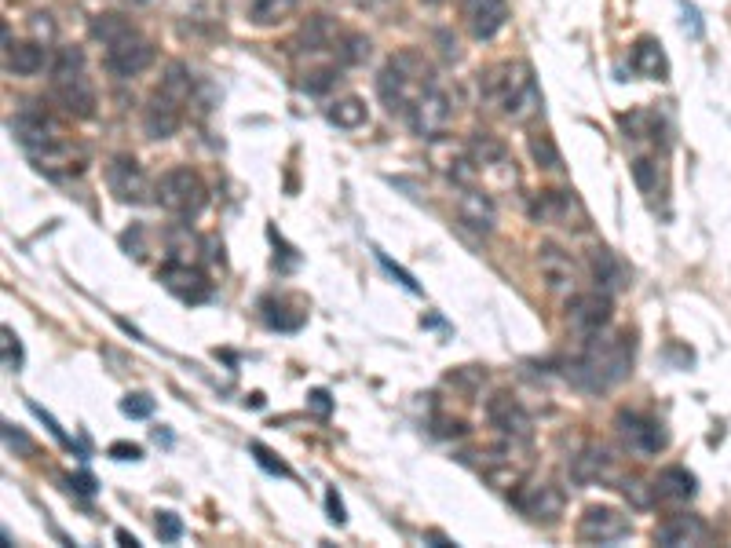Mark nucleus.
Wrapping results in <instances>:
<instances>
[{
    "label": "nucleus",
    "mask_w": 731,
    "mask_h": 548,
    "mask_svg": "<svg viewBox=\"0 0 731 548\" xmlns=\"http://www.w3.org/2000/svg\"><path fill=\"white\" fill-rule=\"evenodd\" d=\"M30 30H33V37L37 41H52L55 37V22H52V15H44V11H37L30 19Z\"/></svg>",
    "instance_id": "49530a36"
},
{
    "label": "nucleus",
    "mask_w": 731,
    "mask_h": 548,
    "mask_svg": "<svg viewBox=\"0 0 731 548\" xmlns=\"http://www.w3.org/2000/svg\"><path fill=\"white\" fill-rule=\"evenodd\" d=\"M370 48L373 44L366 41L362 33H344V41H340V48H337V59L344 66H359L370 59Z\"/></svg>",
    "instance_id": "c9c22d12"
},
{
    "label": "nucleus",
    "mask_w": 731,
    "mask_h": 548,
    "mask_svg": "<svg viewBox=\"0 0 731 548\" xmlns=\"http://www.w3.org/2000/svg\"><path fill=\"white\" fill-rule=\"evenodd\" d=\"M629 66H633L636 74L647 77V81H666L669 77V59L662 52V44L655 37H640L633 44V52H629Z\"/></svg>",
    "instance_id": "bb28decb"
},
{
    "label": "nucleus",
    "mask_w": 731,
    "mask_h": 548,
    "mask_svg": "<svg viewBox=\"0 0 731 548\" xmlns=\"http://www.w3.org/2000/svg\"><path fill=\"white\" fill-rule=\"evenodd\" d=\"M191 74L183 63L165 66L161 85L150 95L147 110H143V128L150 139H169L176 136V128L183 125V106L191 103Z\"/></svg>",
    "instance_id": "20e7f679"
},
{
    "label": "nucleus",
    "mask_w": 731,
    "mask_h": 548,
    "mask_svg": "<svg viewBox=\"0 0 731 548\" xmlns=\"http://www.w3.org/2000/svg\"><path fill=\"white\" fill-rule=\"evenodd\" d=\"M461 19L476 41H490L505 30L509 22V4L505 0H461Z\"/></svg>",
    "instance_id": "f3484780"
},
{
    "label": "nucleus",
    "mask_w": 731,
    "mask_h": 548,
    "mask_svg": "<svg viewBox=\"0 0 731 548\" xmlns=\"http://www.w3.org/2000/svg\"><path fill=\"white\" fill-rule=\"evenodd\" d=\"M658 117L651 110H633V114H622V132L626 139H658Z\"/></svg>",
    "instance_id": "72a5a7b5"
},
{
    "label": "nucleus",
    "mask_w": 731,
    "mask_h": 548,
    "mask_svg": "<svg viewBox=\"0 0 731 548\" xmlns=\"http://www.w3.org/2000/svg\"><path fill=\"white\" fill-rule=\"evenodd\" d=\"M615 432H618V439L626 443L629 454H636V457H655L669 446L666 428H662L655 417H647V413L622 410L615 417Z\"/></svg>",
    "instance_id": "6e6552de"
},
{
    "label": "nucleus",
    "mask_w": 731,
    "mask_h": 548,
    "mask_svg": "<svg viewBox=\"0 0 731 548\" xmlns=\"http://www.w3.org/2000/svg\"><path fill=\"white\" fill-rule=\"evenodd\" d=\"M154 198L176 220H194L209 205V190H205L202 176L194 169H169L154 183Z\"/></svg>",
    "instance_id": "423d86ee"
},
{
    "label": "nucleus",
    "mask_w": 731,
    "mask_h": 548,
    "mask_svg": "<svg viewBox=\"0 0 731 548\" xmlns=\"http://www.w3.org/2000/svg\"><path fill=\"white\" fill-rule=\"evenodd\" d=\"M0 355H4V369H8V373H19L22 369V344H19V337H15V329L11 326L0 329Z\"/></svg>",
    "instance_id": "e433bc0d"
},
{
    "label": "nucleus",
    "mask_w": 731,
    "mask_h": 548,
    "mask_svg": "<svg viewBox=\"0 0 731 548\" xmlns=\"http://www.w3.org/2000/svg\"><path fill=\"white\" fill-rule=\"evenodd\" d=\"M8 128H11V136L26 147V154L37 150V147H48V143H55V139H63L59 125H55L52 117H44L41 110H22V114L11 117Z\"/></svg>",
    "instance_id": "aec40b11"
},
{
    "label": "nucleus",
    "mask_w": 731,
    "mask_h": 548,
    "mask_svg": "<svg viewBox=\"0 0 731 548\" xmlns=\"http://www.w3.org/2000/svg\"><path fill=\"white\" fill-rule=\"evenodd\" d=\"M117 541H121V545H128V548H136L139 541L132 538V534H128V530H117Z\"/></svg>",
    "instance_id": "603ef678"
},
{
    "label": "nucleus",
    "mask_w": 731,
    "mask_h": 548,
    "mask_svg": "<svg viewBox=\"0 0 731 548\" xmlns=\"http://www.w3.org/2000/svg\"><path fill=\"white\" fill-rule=\"evenodd\" d=\"M4 446H8L11 454H19V457H33V439L22 428H15V424H4Z\"/></svg>",
    "instance_id": "a19ab883"
},
{
    "label": "nucleus",
    "mask_w": 731,
    "mask_h": 548,
    "mask_svg": "<svg viewBox=\"0 0 731 548\" xmlns=\"http://www.w3.org/2000/svg\"><path fill=\"white\" fill-rule=\"evenodd\" d=\"M121 413H125V417H132V421H143V417H150V413H154V399H150L147 391H132V395H125V399H121Z\"/></svg>",
    "instance_id": "58836bf2"
},
{
    "label": "nucleus",
    "mask_w": 731,
    "mask_h": 548,
    "mask_svg": "<svg viewBox=\"0 0 731 548\" xmlns=\"http://www.w3.org/2000/svg\"><path fill=\"white\" fill-rule=\"evenodd\" d=\"M158 282L183 304H205L212 296V282L202 267H191V260H169L158 271Z\"/></svg>",
    "instance_id": "f8f14e48"
},
{
    "label": "nucleus",
    "mask_w": 731,
    "mask_h": 548,
    "mask_svg": "<svg viewBox=\"0 0 731 548\" xmlns=\"http://www.w3.org/2000/svg\"><path fill=\"white\" fill-rule=\"evenodd\" d=\"M421 4H428V8H435V4H443V0H421Z\"/></svg>",
    "instance_id": "5fc2aeb1"
},
{
    "label": "nucleus",
    "mask_w": 731,
    "mask_h": 548,
    "mask_svg": "<svg viewBox=\"0 0 731 548\" xmlns=\"http://www.w3.org/2000/svg\"><path fill=\"white\" fill-rule=\"evenodd\" d=\"M326 117L337 128H359V125H366V117L370 114H366V103H362V99L348 95V99H337V103L329 106Z\"/></svg>",
    "instance_id": "473e14b6"
},
{
    "label": "nucleus",
    "mask_w": 731,
    "mask_h": 548,
    "mask_svg": "<svg viewBox=\"0 0 731 548\" xmlns=\"http://www.w3.org/2000/svg\"><path fill=\"white\" fill-rule=\"evenodd\" d=\"M611 296L604 289H593V293H574L567 300V322H571L574 333H582V337H593L600 329H607L611 322Z\"/></svg>",
    "instance_id": "ddd939ff"
},
{
    "label": "nucleus",
    "mask_w": 731,
    "mask_h": 548,
    "mask_svg": "<svg viewBox=\"0 0 731 548\" xmlns=\"http://www.w3.org/2000/svg\"><path fill=\"white\" fill-rule=\"evenodd\" d=\"M249 450H253V457H256V464L264 468V472H271V475H289V468L282 461H278L271 450H267L264 443H249Z\"/></svg>",
    "instance_id": "79ce46f5"
},
{
    "label": "nucleus",
    "mask_w": 731,
    "mask_h": 548,
    "mask_svg": "<svg viewBox=\"0 0 731 548\" xmlns=\"http://www.w3.org/2000/svg\"><path fill=\"white\" fill-rule=\"evenodd\" d=\"M454 121V99L446 88H428L410 110V128H414L421 139H439L446 136V128Z\"/></svg>",
    "instance_id": "9d476101"
},
{
    "label": "nucleus",
    "mask_w": 731,
    "mask_h": 548,
    "mask_svg": "<svg viewBox=\"0 0 731 548\" xmlns=\"http://www.w3.org/2000/svg\"><path fill=\"white\" fill-rule=\"evenodd\" d=\"M457 220L465 223L468 231H476V234L494 231L498 212H494V201H490V194H483L479 187H461V194H457Z\"/></svg>",
    "instance_id": "4be33fe9"
},
{
    "label": "nucleus",
    "mask_w": 731,
    "mask_h": 548,
    "mask_svg": "<svg viewBox=\"0 0 731 548\" xmlns=\"http://www.w3.org/2000/svg\"><path fill=\"white\" fill-rule=\"evenodd\" d=\"M695 497V475L688 468H662L655 479V501H669V505H684Z\"/></svg>",
    "instance_id": "cd10ccee"
},
{
    "label": "nucleus",
    "mask_w": 731,
    "mask_h": 548,
    "mask_svg": "<svg viewBox=\"0 0 731 548\" xmlns=\"http://www.w3.org/2000/svg\"><path fill=\"white\" fill-rule=\"evenodd\" d=\"M344 41V30L329 15H311L297 33V44L304 52H337Z\"/></svg>",
    "instance_id": "a878e982"
},
{
    "label": "nucleus",
    "mask_w": 731,
    "mask_h": 548,
    "mask_svg": "<svg viewBox=\"0 0 731 548\" xmlns=\"http://www.w3.org/2000/svg\"><path fill=\"white\" fill-rule=\"evenodd\" d=\"M110 457H114V461H139L143 450H139L136 443H114L110 446Z\"/></svg>",
    "instance_id": "8fccbe9b"
},
{
    "label": "nucleus",
    "mask_w": 731,
    "mask_h": 548,
    "mask_svg": "<svg viewBox=\"0 0 731 548\" xmlns=\"http://www.w3.org/2000/svg\"><path fill=\"white\" fill-rule=\"evenodd\" d=\"M337 66H318V70H311V74H304V81H300V88L308 95H322L329 92V88L337 85Z\"/></svg>",
    "instance_id": "4c0bfd02"
},
{
    "label": "nucleus",
    "mask_w": 731,
    "mask_h": 548,
    "mask_svg": "<svg viewBox=\"0 0 731 548\" xmlns=\"http://www.w3.org/2000/svg\"><path fill=\"white\" fill-rule=\"evenodd\" d=\"M633 351H636V340L629 329H618V333H604L600 329L593 337H585L582 351L563 369H567V380H571L574 388L607 391L633 373Z\"/></svg>",
    "instance_id": "f257e3e1"
},
{
    "label": "nucleus",
    "mask_w": 731,
    "mask_h": 548,
    "mask_svg": "<svg viewBox=\"0 0 731 548\" xmlns=\"http://www.w3.org/2000/svg\"><path fill=\"white\" fill-rule=\"evenodd\" d=\"M655 541L666 548L706 545V541H710V527H706L699 516H669L655 527Z\"/></svg>",
    "instance_id": "b1692460"
},
{
    "label": "nucleus",
    "mask_w": 731,
    "mask_h": 548,
    "mask_svg": "<svg viewBox=\"0 0 731 548\" xmlns=\"http://www.w3.org/2000/svg\"><path fill=\"white\" fill-rule=\"evenodd\" d=\"M158 538L161 541H180L183 538V519L176 512H158Z\"/></svg>",
    "instance_id": "37998d69"
},
{
    "label": "nucleus",
    "mask_w": 731,
    "mask_h": 548,
    "mask_svg": "<svg viewBox=\"0 0 731 548\" xmlns=\"http://www.w3.org/2000/svg\"><path fill=\"white\" fill-rule=\"evenodd\" d=\"M629 534H633L629 516L611 505L585 508V516L578 519V541H585V545H615V541L629 538Z\"/></svg>",
    "instance_id": "9b49d317"
},
{
    "label": "nucleus",
    "mask_w": 731,
    "mask_h": 548,
    "mask_svg": "<svg viewBox=\"0 0 731 548\" xmlns=\"http://www.w3.org/2000/svg\"><path fill=\"white\" fill-rule=\"evenodd\" d=\"M4 66H8V74H19V77L41 74L44 66H48V48H44L41 41L8 44V55H4Z\"/></svg>",
    "instance_id": "c85d7f7f"
},
{
    "label": "nucleus",
    "mask_w": 731,
    "mask_h": 548,
    "mask_svg": "<svg viewBox=\"0 0 731 548\" xmlns=\"http://www.w3.org/2000/svg\"><path fill=\"white\" fill-rule=\"evenodd\" d=\"M527 147H530V158H534L538 169H549V172L563 169V154H560V147L552 143L549 132H534V136L527 139Z\"/></svg>",
    "instance_id": "2f4dec72"
},
{
    "label": "nucleus",
    "mask_w": 731,
    "mask_h": 548,
    "mask_svg": "<svg viewBox=\"0 0 731 548\" xmlns=\"http://www.w3.org/2000/svg\"><path fill=\"white\" fill-rule=\"evenodd\" d=\"M348 4H366V0H348Z\"/></svg>",
    "instance_id": "6e6d98bb"
},
{
    "label": "nucleus",
    "mask_w": 731,
    "mask_h": 548,
    "mask_svg": "<svg viewBox=\"0 0 731 548\" xmlns=\"http://www.w3.org/2000/svg\"><path fill=\"white\" fill-rule=\"evenodd\" d=\"M468 154H472V161H476L479 176H487V172H501V176H512V180H516V161L509 158V147H505L498 136L476 132V136L468 139Z\"/></svg>",
    "instance_id": "412c9836"
},
{
    "label": "nucleus",
    "mask_w": 731,
    "mask_h": 548,
    "mask_svg": "<svg viewBox=\"0 0 731 548\" xmlns=\"http://www.w3.org/2000/svg\"><path fill=\"white\" fill-rule=\"evenodd\" d=\"M373 253H377V260H381V267H384V271H388V274H395V278H399V282H403L406 289H410V293H421V285H417V278H414V274H410V271H403V267H399V264H392V260H388V256L381 253V249H373Z\"/></svg>",
    "instance_id": "a18cd8bd"
},
{
    "label": "nucleus",
    "mask_w": 731,
    "mask_h": 548,
    "mask_svg": "<svg viewBox=\"0 0 731 548\" xmlns=\"http://www.w3.org/2000/svg\"><path fill=\"white\" fill-rule=\"evenodd\" d=\"M260 311H264V322L271 329H282V333H293V329H300L304 326V318H289L286 311H289V300L286 296H264L260 300Z\"/></svg>",
    "instance_id": "7c9ffc66"
},
{
    "label": "nucleus",
    "mask_w": 731,
    "mask_h": 548,
    "mask_svg": "<svg viewBox=\"0 0 731 548\" xmlns=\"http://www.w3.org/2000/svg\"><path fill=\"white\" fill-rule=\"evenodd\" d=\"M132 30V22L125 19V15H114V11H110V15H96V19H92V37H96V41H103V48L110 41H117V37H121V33H128Z\"/></svg>",
    "instance_id": "f704fd0d"
},
{
    "label": "nucleus",
    "mask_w": 731,
    "mask_h": 548,
    "mask_svg": "<svg viewBox=\"0 0 731 548\" xmlns=\"http://www.w3.org/2000/svg\"><path fill=\"white\" fill-rule=\"evenodd\" d=\"M106 70L114 77H136L143 74L150 63H154V44L143 37V33L132 26L128 33H121L117 41L106 44V55H103Z\"/></svg>",
    "instance_id": "1a4fd4ad"
},
{
    "label": "nucleus",
    "mask_w": 731,
    "mask_h": 548,
    "mask_svg": "<svg viewBox=\"0 0 731 548\" xmlns=\"http://www.w3.org/2000/svg\"><path fill=\"white\" fill-rule=\"evenodd\" d=\"M106 183H110V190H114V198L125 201V205H143V201L150 198L147 172H143V165H139L136 158H128V154H121V158L110 161V169H106Z\"/></svg>",
    "instance_id": "4468645a"
},
{
    "label": "nucleus",
    "mask_w": 731,
    "mask_h": 548,
    "mask_svg": "<svg viewBox=\"0 0 731 548\" xmlns=\"http://www.w3.org/2000/svg\"><path fill=\"white\" fill-rule=\"evenodd\" d=\"M487 417H490V424L505 435V439H523V443H527L530 432H534L530 413L520 406V399H512V395H505V391L487 402Z\"/></svg>",
    "instance_id": "a211bd4d"
},
{
    "label": "nucleus",
    "mask_w": 731,
    "mask_h": 548,
    "mask_svg": "<svg viewBox=\"0 0 731 548\" xmlns=\"http://www.w3.org/2000/svg\"><path fill=\"white\" fill-rule=\"evenodd\" d=\"M30 410H33V413H37V417H41V421H44V424H48V432H52V435H55V439H59V446H66V450H74V439H70V435H66V432H63V428H59V421H55L52 413L44 410V406H37V402H30Z\"/></svg>",
    "instance_id": "c03bdc74"
},
{
    "label": "nucleus",
    "mask_w": 731,
    "mask_h": 548,
    "mask_svg": "<svg viewBox=\"0 0 731 548\" xmlns=\"http://www.w3.org/2000/svg\"><path fill=\"white\" fill-rule=\"evenodd\" d=\"M585 264H589V274H593L596 289H604L607 296L615 293H626L629 289V271L626 264L618 260L607 245H593L589 253H585Z\"/></svg>",
    "instance_id": "6ab92c4d"
},
{
    "label": "nucleus",
    "mask_w": 731,
    "mask_h": 548,
    "mask_svg": "<svg viewBox=\"0 0 731 548\" xmlns=\"http://www.w3.org/2000/svg\"><path fill=\"white\" fill-rule=\"evenodd\" d=\"M479 92H483V103L494 106L501 117H509L516 125H527L530 117L541 110V92L538 81H534V70L527 63H520V59L490 66L487 74L479 77Z\"/></svg>",
    "instance_id": "f03ea898"
},
{
    "label": "nucleus",
    "mask_w": 731,
    "mask_h": 548,
    "mask_svg": "<svg viewBox=\"0 0 731 548\" xmlns=\"http://www.w3.org/2000/svg\"><path fill=\"white\" fill-rule=\"evenodd\" d=\"M571 475H574V483H582V486L618 479L615 461H611V454H607L604 446H585L582 454L571 461Z\"/></svg>",
    "instance_id": "393cba45"
},
{
    "label": "nucleus",
    "mask_w": 731,
    "mask_h": 548,
    "mask_svg": "<svg viewBox=\"0 0 731 548\" xmlns=\"http://www.w3.org/2000/svg\"><path fill=\"white\" fill-rule=\"evenodd\" d=\"M326 508H329V519H333L337 527L348 523V516H344V501L337 497V490H326Z\"/></svg>",
    "instance_id": "09e8293b"
},
{
    "label": "nucleus",
    "mask_w": 731,
    "mask_h": 548,
    "mask_svg": "<svg viewBox=\"0 0 731 548\" xmlns=\"http://www.w3.org/2000/svg\"><path fill=\"white\" fill-rule=\"evenodd\" d=\"M530 220L534 223H556L567 231H589V209L574 190H541L530 201Z\"/></svg>",
    "instance_id": "0eeeda50"
},
{
    "label": "nucleus",
    "mask_w": 731,
    "mask_h": 548,
    "mask_svg": "<svg viewBox=\"0 0 731 548\" xmlns=\"http://www.w3.org/2000/svg\"><path fill=\"white\" fill-rule=\"evenodd\" d=\"M428 541H435V545H454V541L443 538V534H435V530H432V534H428Z\"/></svg>",
    "instance_id": "864d4df0"
},
{
    "label": "nucleus",
    "mask_w": 731,
    "mask_h": 548,
    "mask_svg": "<svg viewBox=\"0 0 731 548\" xmlns=\"http://www.w3.org/2000/svg\"><path fill=\"white\" fill-rule=\"evenodd\" d=\"M33 165L41 172H52V176H66V172H81V165H85V150L74 147L70 139H55V143H48V147H37L30 150Z\"/></svg>",
    "instance_id": "5701e85b"
},
{
    "label": "nucleus",
    "mask_w": 731,
    "mask_h": 548,
    "mask_svg": "<svg viewBox=\"0 0 731 548\" xmlns=\"http://www.w3.org/2000/svg\"><path fill=\"white\" fill-rule=\"evenodd\" d=\"M516 508H520L530 523H538V527H552V523H560V516H563V490L560 486H552V483L527 486V490L516 494Z\"/></svg>",
    "instance_id": "dca6fc26"
},
{
    "label": "nucleus",
    "mask_w": 731,
    "mask_h": 548,
    "mask_svg": "<svg viewBox=\"0 0 731 548\" xmlns=\"http://www.w3.org/2000/svg\"><path fill=\"white\" fill-rule=\"evenodd\" d=\"M538 271L541 282L549 285V293L574 296V289H578V264L571 260V253H563L560 245H538Z\"/></svg>",
    "instance_id": "2eb2a0df"
},
{
    "label": "nucleus",
    "mask_w": 731,
    "mask_h": 548,
    "mask_svg": "<svg viewBox=\"0 0 731 548\" xmlns=\"http://www.w3.org/2000/svg\"><path fill=\"white\" fill-rule=\"evenodd\" d=\"M633 180H636V187L644 190V194H655V187H658V165L651 158H636L633 161Z\"/></svg>",
    "instance_id": "ea45409f"
},
{
    "label": "nucleus",
    "mask_w": 731,
    "mask_h": 548,
    "mask_svg": "<svg viewBox=\"0 0 731 548\" xmlns=\"http://www.w3.org/2000/svg\"><path fill=\"white\" fill-rule=\"evenodd\" d=\"M428 88H435V70L432 63L424 59L414 48H403L395 52L388 63H384L381 77H377V92H381V103L392 110V114H406L414 110V103L421 99Z\"/></svg>",
    "instance_id": "7ed1b4c3"
},
{
    "label": "nucleus",
    "mask_w": 731,
    "mask_h": 548,
    "mask_svg": "<svg viewBox=\"0 0 731 548\" xmlns=\"http://www.w3.org/2000/svg\"><path fill=\"white\" fill-rule=\"evenodd\" d=\"M297 0H245V15L253 26H282L286 19H293Z\"/></svg>",
    "instance_id": "c756f323"
},
{
    "label": "nucleus",
    "mask_w": 731,
    "mask_h": 548,
    "mask_svg": "<svg viewBox=\"0 0 731 548\" xmlns=\"http://www.w3.org/2000/svg\"><path fill=\"white\" fill-rule=\"evenodd\" d=\"M52 92L66 114L77 121L96 117V88L85 74V52L81 48H59L52 59Z\"/></svg>",
    "instance_id": "39448f33"
},
{
    "label": "nucleus",
    "mask_w": 731,
    "mask_h": 548,
    "mask_svg": "<svg viewBox=\"0 0 731 548\" xmlns=\"http://www.w3.org/2000/svg\"><path fill=\"white\" fill-rule=\"evenodd\" d=\"M70 486H77V490H81V494H96V479H92V475L88 472H81L74 479V475H70Z\"/></svg>",
    "instance_id": "3c124183"
},
{
    "label": "nucleus",
    "mask_w": 731,
    "mask_h": 548,
    "mask_svg": "<svg viewBox=\"0 0 731 548\" xmlns=\"http://www.w3.org/2000/svg\"><path fill=\"white\" fill-rule=\"evenodd\" d=\"M308 406H311V413H318V417H329V410H333V399H329V391L315 388L308 395Z\"/></svg>",
    "instance_id": "de8ad7c7"
}]
</instances>
